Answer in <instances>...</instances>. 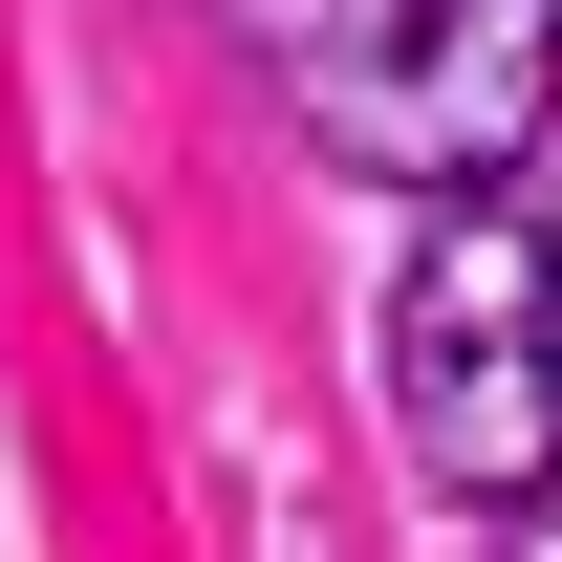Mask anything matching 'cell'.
<instances>
[{
    "instance_id": "cell-1",
    "label": "cell",
    "mask_w": 562,
    "mask_h": 562,
    "mask_svg": "<svg viewBox=\"0 0 562 562\" xmlns=\"http://www.w3.org/2000/svg\"><path fill=\"white\" fill-rule=\"evenodd\" d=\"M260 44L303 87V131L412 195H476L562 109V0H260Z\"/></svg>"
},
{
    "instance_id": "cell-2",
    "label": "cell",
    "mask_w": 562,
    "mask_h": 562,
    "mask_svg": "<svg viewBox=\"0 0 562 562\" xmlns=\"http://www.w3.org/2000/svg\"><path fill=\"white\" fill-rule=\"evenodd\" d=\"M390 412H412V476L432 497H541L562 476V260L541 216L454 195L390 281Z\"/></svg>"
}]
</instances>
